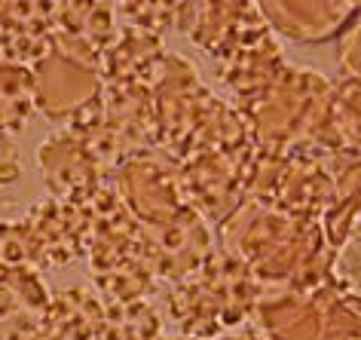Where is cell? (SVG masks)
I'll use <instances>...</instances> for the list:
<instances>
[{
	"label": "cell",
	"instance_id": "obj_4",
	"mask_svg": "<svg viewBox=\"0 0 361 340\" xmlns=\"http://www.w3.org/2000/svg\"><path fill=\"white\" fill-rule=\"evenodd\" d=\"M52 294L31 267H0V340L40 328Z\"/></svg>",
	"mask_w": 361,
	"mask_h": 340
},
{
	"label": "cell",
	"instance_id": "obj_7",
	"mask_svg": "<svg viewBox=\"0 0 361 340\" xmlns=\"http://www.w3.org/2000/svg\"><path fill=\"white\" fill-rule=\"evenodd\" d=\"M159 328L162 322L150 303H116L107 307L95 340H159Z\"/></svg>",
	"mask_w": 361,
	"mask_h": 340
},
{
	"label": "cell",
	"instance_id": "obj_6",
	"mask_svg": "<svg viewBox=\"0 0 361 340\" xmlns=\"http://www.w3.org/2000/svg\"><path fill=\"white\" fill-rule=\"evenodd\" d=\"M34 111V71L0 59V135H16L31 123Z\"/></svg>",
	"mask_w": 361,
	"mask_h": 340
},
{
	"label": "cell",
	"instance_id": "obj_12",
	"mask_svg": "<svg viewBox=\"0 0 361 340\" xmlns=\"http://www.w3.org/2000/svg\"><path fill=\"white\" fill-rule=\"evenodd\" d=\"M159 340H162V337H159Z\"/></svg>",
	"mask_w": 361,
	"mask_h": 340
},
{
	"label": "cell",
	"instance_id": "obj_8",
	"mask_svg": "<svg viewBox=\"0 0 361 340\" xmlns=\"http://www.w3.org/2000/svg\"><path fill=\"white\" fill-rule=\"evenodd\" d=\"M0 267H31L40 270L31 233L25 221H0Z\"/></svg>",
	"mask_w": 361,
	"mask_h": 340
},
{
	"label": "cell",
	"instance_id": "obj_11",
	"mask_svg": "<svg viewBox=\"0 0 361 340\" xmlns=\"http://www.w3.org/2000/svg\"><path fill=\"white\" fill-rule=\"evenodd\" d=\"M10 340H47V337H43L40 328H34V331H25V334H16V337H10Z\"/></svg>",
	"mask_w": 361,
	"mask_h": 340
},
{
	"label": "cell",
	"instance_id": "obj_2",
	"mask_svg": "<svg viewBox=\"0 0 361 340\" xmlns=\"http://www.w3.org/2000/svg\"><path fill=\"white\" fill-rule=\"evenodd\" d=\"M22 221L31 233L40 267H68L86 255V221L74 202L52 196L31 205Z\"/></svg>",
	"mask_w": 361,
	"mask_h": 340
},
{
	"label": "cell",
	"instance_id": "obj_5",
	"mask_svg": "<svg viewBox=\"0 0 361 340\" xmlns=\"http://www.w3.org/2000/svg\"><path fill=\"white\" fill-rule=\"evenodd\" d=\"M104 300L83 285L52 294L40 331L47 340H95L104 322Z\"/></svg>",
	"mask_w": 361,
	"mask_h": 340
},
{
	"label": "cell",
	"instance_id": "obj_3",
	"mask_svg": "<svg viewBox=\"0 0 361 340\" xmlns=\"http://www.w3.org/2000/svg\"><path fill=\"white\" fill-rule=\"evenodd\" d=\"M37 163L43 181L59 200H74L104 178V169L98 166V159L71 132H59V135L47 138V145L37 150Z\"/></svg>",
	"mask_w": 361,
	"mask_h": 340
},
{
	"label": "cell",
	"instance_id": "obj_10",
	"mask_svg": "<svg viewBox=\"0 0 361 340\" xmlns=\"http://www.w3.org/2000/svg\"><path fill=\"white\" fill-rule=\"evenodd\" d=\"M227 340H273L267 334V331H257V328H248V331H239V334H233Z\"/></svg>",
	"mask_w": 361,
	"mask_h": 340
},
{
	"label": "cell",
	"instance_id": "obj_9",
	"mask_svg": "<svg viewBox=\"0 0 361 340\" xmlns=\"http://www.w3.org/2000/svg\"><path fill=\"white\" fill-rule=\"evenodd\" d=\"M22 178V163H19V147L10 135H0V190H6Z\"/></svg>",
	"mask_w": 361,
	"mask_h": 340
},
{
	"label": "cell",
	"instance_id": "obj_1",
	"mask_svg": "<svg viewBox=\"0 0 361 340\" xmlns=\"http://www.w3.org/2000/svg\"><path fill=\"white\" fill-rule=\"evenodd\" d=\"M34 71V104L47 120L71 123L102 95V52L65 34L52 37L49 52Z\"/></svg>",
	"mask_w": 361,
	"mask_h": 340
}]
</instances>
